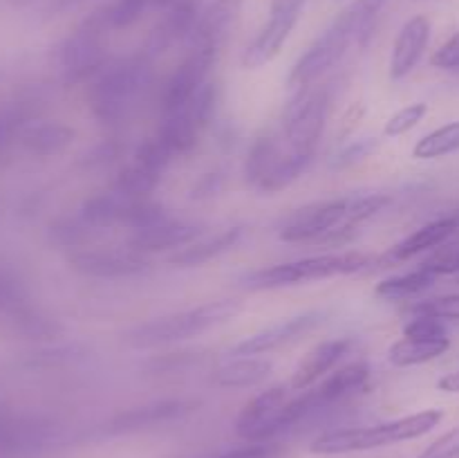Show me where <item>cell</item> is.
<instances>
[{"mask_svg": "<svg viewBox=\"0 0 459 458\" xmlns=\"http://www.w3.org/2000/svg\"><path fill=\"white\" fill-rule=\"evenodd\" d=\"M90 88V108L99 124L115 126L128 119L152 85V58L143 52L108 61Z\"/></svg>", "mask_w": 459, "mask_h": 458, "instance_id": "cell-1", "label": "cell"}, {"mask_svg": "<svg viewBox=\"0 0 459 458\" xmlns=\"http://www.w3.org/2000/svg\"><path fill=\"white\" fill-rule=\"evenodd\" d=\"M444 420V411L439 409H426V411L411 413V416L397 418V420L381 422L372 427H350V429H334L321 434L309 449L323 456H334V454H352L368 452V449L388 447V445L406 443V440L421 438L430 434L439 422Z\"/></svg>", "mask_w": 459, "mask_h": 458, "instance_id": "cell-2", "label": "cell"}, {"mask_svg": "<svg viewBox=\"0 0 459 458\" xmlns=\"http://www.w3.org/2000/svg\"><path fill=\"white\" fill-rule=\"evenodd\" d=\"M238 313H240L238 301H211V304L197 305V308L184 310V313L166 314V317H157L146 323H139V326L130 328L126 332L124 341L134 346V348H155V346L175 344V341H184L202 335V332L233 319Z\"/></svg>", "mask_w": 459, "mask_h": 458, "instance_id": "cell-3", "label": "cell"}, {"mask_svg": "<svg viewBox=\"0 0 459 458\" xmlns=\"http://www.w3.org/2000/svg\"><path fill=\"white\" fill-rule=\"evenodd\" d=\"M368 265H370V256L361 254V251L307 256V259L291 260V263L255 269L245 278V286L249 290H281V287H294L300 286V283L354 274L359 269L368 268Z\"/></svg>", "mask_w": 459, "mask_h": 458, "instance_id": "cell-4", "label": "cell"}, {"mask_svg": "<svg viewBox=\"0 0 459 458\" xmlns=\"http://www.w3.org/2000/svg\"><path fill=\"white\" fill-rule=\"evenodd\" d=\"M110 21H108V9L94 12L85 18L83 25L67 39L63 48V70L70 84L83 81L94 76L106 66L108 34H110Z\"/></svg>", "mask_w": 459, "mask_h": 458, "instance_id": "cell-5", "label": "cell"}, {"mask_svg": "<svg viewBox=\"0 0 459 458\" xmlns=\"http://www.w3.org/2000/svg\"><path fill=\"white\" fill-rule=\"evenodd\" d=\"M294 92L285 112V137L291 151L314 153L330 115V90L307 85Z\"/></svg>", "mask_w": 459, "mask_h": 458, "instance_id": "cell-6", "label": "cell"}, {"mask_svg": "<svg viewBox=\"0 0 459 458\" xmlns=\"http://www.w3.org/2000/svg\"><path fill=\"white\" fill-rule=\"evenodd\" d=\"M352 43V34L339 21H334L309 45L307 52L294 63V67L290 72V79H287V85L291 90L314 85L325 72H330L345 57V52H348V48Z\"/></svg>", "mask_w": 459, "mask_h": 458, "instance_id": "cell-7", "label": "cell"}, {"mask_svg": "<svg viewBox=\"0 0 459 458\" xmlns=\"http://www.w3.org/2000/svg\"><path fill=\"white\" fill-rule=\"evenodd\" d=\"M285 386H272L255 395L251 402L245 404L236 420V434L247 443H272L278 434L285 431V407H287Z\"/></svg>", "mask_w": 459, "mask_h": 458, "instance_id": "cell-8", "label": "cell"}, {"mask_svg": "<svg viewBox=\"0 0 459 458\" xmlns=\"http://www.w3.org/2000/svg\"><path fill=\"white\" fill-rule=\"evenodd\" d=\"M350 198L339 200H327L309 205L305 209L294 211L285 225L281 227V241L285 242H309L325 241L334 229L343 227L348 223Z\"/></svg>", "mask_w": 459, "mask_h": 458, "instance_id": "cell-9", "label": "cell"}, {"mask_svg": "<svg viewBox=\"0 0 459 458\" xmlns=\"http://www.w3.org/2000/svg\"><path fill=\"white\" fill-rule=\"evenodd\" d=\"M215 58H218V52H213V49H188V57L179 63L178 70L166 81V88L161 92V110L173 112L186 106L193 94L206 84V76H209Z\"/></svg>", "mask_w": 459, "mask_h": 458, "instance_id": "cell-10", "label": "cell"}, {"mask_svg": "<svg viewBox=\"0 0 459 458\" xmlns=\"http://www.w3.org/2000/svg\"><path fill=\"white\" fill-rule=\"evenodd\" d=\"M323 319H325V313H323V310H309V313L282 319V321L273 323V326L264 328V330L254 332L251 337H245L240 344L233 346V355L245 357V355L273 353V350L294 344L300 337L312 332L314 328L321 326Z\"/></svg>", "mask_w": 459, "mask_h": 458, "instance_id": "cell-11", "label": "cell"}, {"mask_svg": "<svg viewBox=\"0 0 459 458\" xmlns=\"http://www.w3.org/2000/svg\"><path fill=\"white\" fill-rule=\"evenodd\" d=\"M72 268L85 277L126 278L151 269V260L134 250H85L70 259Z\"/></svg>", "mask_w": 459, "mask_h": 458, "instance_id": "cell-12", "label": "cell"}, {"mask_svg": "<svg viewBox=\"0 0 459 458\" xmlns=\"http://www.w3.org/2000/svg\"><path fill=\"white\" fill-rule=\"evenodd\" d=\"M300 16V9H290L285 4H272L269 7V21L267 25L260 30V34L255 36L254 43L245 49L242 54V66L249 67V70H258V67L267 66L269 61L281 54L282 45L290 39L291 30L296 27Z\"/></svg>", "mask_w": 459, "mask_h": 458, "instance_id": "cell-13", "label": "cell"}, {"mask_svg": "<svg viewBox=\"0 0 459 458\" xmlns=\"http://www.w3.org/2000/svg\"><path fill=\"white\" fill-rule=\"evenodd\" d=\"M200 13L202 12L197 7V0H175L169 7V13L161 18L160 25H155V30L151 31L142 52L146 57L155 58L164 54L178 40H188L193 30H195Z\"/></svg>", "mask_w": 459, "mask_h": 458, "instance_id": "cell-14", "label": "cell"}, {"mask_svg": "<svg viewBox=\"0 0 459 458\" xmlns=\"http://www.w3.org/2000/svg\"><path fill=\"white\" fill-rule=\"evenodd\" d=\"M240 12L242 0H213L197 18L195 30L188 39V49L200 48L220 52L236 21L240 18Z\"/></svg>", "mask_w": 459, "mask_h": 458, "instance_id": "cell-15", "label": "cell"}, {"mask_svg": "<svg viewBox=\"0 0 459 458\" xmlns=\"http://www.w3.org/2000/svg\"><path fill=\"white\" fill-rule=\"evenodd\" d=\"M430 40V21L426 16H412L403 22L394 39L393 54H390V79L402 81L411 75L417 63L424 57Z\"/></svg>", "mask_w": 459, "mask_h": 458, "instance_id": "cell-16", "label": "cell"}, {"mask_svg": "<svg viewBox=\"0 0 459 458\" xmlns=\"http://www.w3.org/2000/svg\"><path fill=\"white\" fill-rule=\"evenodd\" d=\"M368 380H370V366L366 362H352L332 373L325 382L314 386L312 391H305V393L312 404V411L318 413L323 409H330L332 404H339L357 395L359 391L366 389Z\"/></svg>", "mask_w": 459, "mask_h": 458, "instance_id": "cell-17", "label": "cell"}, {"mask_svg": "<svg viewBox=\"0 0 459 458\" xmlns=\"http://www.w3.org/2000/svg\"><path fill=\"white\" fill-rule=\"evenodd\" d=\"M202 233V225L182 223V220H166V223L155 225V227L142 229L130 236L128 247L139 251V254H148V251H164L170 247H186L195 241Z\"/></svg>", "mask_w": 459, "mask_h": 458, "instance_id": "cell-18", "label": "cell"}, {"mask_svg": "<svg viewBox=\"0 0 459 458\" xmlns=\"http://www.w3.org/2000/svg\"><path fill=\"white\" fill-rule=\"evenodd\" d=\"M350 339H327L323 344L314 346L300 364L296 366L294 375H291V389L307 391L309 386L316 384L321 377H325L341 359L348 355Z\"/></svg>", "mask_w": 459, "mask_h": 458, "instance_id": "cell-19", "label": "cell"}, {"mask_svg": "<svg viewBox=\"0 0 459 458\" xmlns=\"http://www.w3.org/2000/svg\"><path fill=\"white\" fill-rule=\"evenodd\" d=\"M193 411V402L186 400H161V402L146 404V407H134L119 413L108 422V431L112 434H128V431L146 429V427L160 425V422L175 420L184 413Z\"/></svg>", "mask_w": 459, "mask_h": 458, "instance_id": "cell-20", "label": "cell"}, {"mask_svg": "<svg viewBox=\"0 0 459 458\" xmlns=\"http://www.w3.org/2000/svg\"><path fill=\"white\" fill-rule=\"evenodd\" d=\"M459 229V214L453 216H444V218L433 220V223L424 225L421 229H417L415 233L403 238L402 242L393 247L390 251V259L394 260H408L412 256H420L424 251L437 250L442 247L448 238H453Z\"/></svg>", "mask_w": 459, "mask_h": 458, "instance_id": "cell-21", "label": "cell"}, {"mask_svg": "<svg viewBox=\"0 0 459 458\" xmlns=\"http://www.w3.org/2000/svg\"><path fill=\"white\" fill-rule=\"evenodd\" d=\"M273 364L269 359H263L260 355H245V357H236L231 362L222 364L215 371L213 382L224 389H251L272 375Z\"/></svg>", "mask_w": 459, "mask_h": 458, "instance_id": "cell-22", "label": "cell"}, {"mask_svg": "<svg viewBox=\"0 0 459 458\" xmlns=\"http://www.w3.org/2000/svg\"><path fill=\"white\" fill-rule=\"evenodd\" d=\"M240 236H242V229L231 227L227 229V232L215 233L213 238L191 242V245L182 247L175 256H170V263L178 265V268H200V265L222 256L224 251L233 250L236 242L240 241Z\"/></svg>", "mask_w": 459, "mask_h": 458, "instance_id": "cell-23", "label": "cell"}, {"mask_svg": "<svg viewBox=\"0 0 459 458\" xmlns=\"http://www.w3.org/2000/svg\"><path fill=\"white\" fill-rule=\"evenodd\" d=\"M200 126L191 119L186 108H179V110L164 112V119H161L160 130H157V137L161 139L166 148L175 155H186L195 148L197 139H200Z\"/></svg>", "mask_w": 459, "mask_h": 458, "instance_id": "cell-24", "label": "cell"}, {"mask_svg": "<svg viewBox=\"0 0 459 458\" xmlns=\"http://www.w3.org/2000/svg\"><path fill=\"white\" fill-rule=\"evenodd\" d=\"M133 200H137V198L124 196V193L117 191V189L97 193V196H92L83 205L81 218H83L85 223L92 225L97 232L112 227V225H124L126 211H128Z\"/></svg>", "mask_w": 459, "mask_h": 458, "instance_id": "cell-25", "label": "cell"}, {"mask_svg": "<svg viewBox=\"0 0 459 458\" xmlns=\"http://www.w3.org/2000/svg\"><path fill=\"white\" fill-rule=\"evenodd\" d=\"M448 348H451L448 337H444V339H412V337H403V339L394 341L390 346L388 359L393 366L399 368L420 366V364L442 357Z\"/></svg>", "mask_w": 459, "mask_h": 458, "instance_id": "cell-26", "label": "cell"}, {"mask_svg": "<svg viewBox=\"0 0 459 458\" xmlns=\"http://www.w3.org/2000/svg\"><path fill=\"white\" fill-rule=\"evenodd\" d=\"M435 281H437V277L420 265V268L412 269V272L384 278V281L377 286L375 295L379 296V299H385V301H403V299H411V296H417V295H421V292L430 290V287L435 286Z\"/></svg>", "mask_w": 459, "mask_h": 458, "instance_id": "cell-27", "label": "cell"}, {"mask_svg": "<svg viewBox=\"0 0 459 458\" xmlns=\"http://www.w3.org/2000/svg\"><path fill=\"white\" fill-rule=\"evenodd\" d=\"M281 157H282V151L272 135H260V137H255V142L251 144L249 148V155H247V164H245L247 182L254 184V187H260V184L264 182V178L273 171V166L278 164Z\"/></svg>", "mask_w": 459, "mask_h": 458, "instance_id": "cell-28", "label": "cell"}, {"mask_svg": "<svg viewBox=\"0 0 459 458\" xmlns=\"http://www.w3.org/2000/svg\"><path fill=\"white\" fill-rule=\"evenodd\" d=\"M385 3L388 0H354L336 16V21L352 34L354 43H366Z\"/></svg>", "mask_w": 459, "mask_h": 458, "instance_id": "cell-29", "label": "cell"}, {"mask_svg": "<svg viewBox=\"0 0 459 458\" xmlns=\"http://www.w3.org/2000/svg\"><path fill=\"white\" fill-rule=\"evenodd\" d=\"M314 153H300V151H291L282 153V157L278 160V164L273 166L272 173L264 178V182L260 184V191L264 193H278L282 189H287L290 184H294L300 175L307 171V166L312 164Z\"/></svg>", "mask_w": 459, "mask_h": 458, "instance_id": "cell-30", "label": "cell"}, {"mask_svg": "<svg viewBox=\"0 0 459 458\" xmlns=\"http://www.w3.org/2000/svg\"><path fill=\"white\" fill-rule=\"evenodd\" d=\"M459 151V121L439 126L433 133L424 135L412 148V157L417 160H439Z\"/></svg>", "mask_w": 459, "mask_h": 458, "instance_id": "cell-31", "label": "cell"}, {"mask_svg": "<svg viewBox=\"0 0 459 458\" xmlns=\"http://www.w3.org/2000/svg\"><path fill=\"white\" fill-rule=\"evenodd\" d=\"M161 173L157 171L148 169V166L139 164V162H130L115 180V187L117 191H121L124 196L128 198H148V193L160 184Z\"/></svg>", "mask_w": 459, "mask_h": 458, "instance_id": "cell-32", "label": "cell"}, {"mask_svg": "<svg viewBox=\"0 0 459 458\" xmlns=\"http://www.w3.org/2000/svg\"><path fill=\"white\" fill-rule=\"evenodd\" d=\"M215 103H218V88H215V84L206 81L184 108L188 110L191 119L200 126V130H204L213 119Z\"/></svg>", "mask_w": 459, "mask_h": 458, "instance_id": "cell-33", "label": "cell"}, {"mask_svg": "<svg viewBox=\"0 0 459 458\" xmlns=\"http://www.w3.org/2000/svg\"><path fill=\"white\" fill-rule=\"evenodd\" d=\"M426 115H429V106H426V103H411V106L397 110L388 121H385L384 135L385 137H402V135L411 133L415 126H420V121H424Z\"/></svg>", "mask_w": 459, "mask_h": 458, "instance_id": "cell-34", "label": "cell"}, {"mask_svg": "<svg viewBox=\"0 0 459 458\" xmlns=\"http://www.w3.org/2000/svg\"><path fill=\"white\" fill-rule=\"evenodd\" d=\"M152 0H115L108 7V21H110L112 30H124V27L134 25L139 18L146 13Z\"/></svg>", "mask_w": 459, "mask_h": 458, "instance_id": "cell-35", "label": "cell"}, {"mask_svg": "<svg viewBox=\"0 0 459 458\" xmlns=\"http://www.w3.org/2000/svg\"><path fill=\"white\" fill-rule=\"evenodd\" d=\"M421 268L433 272L435 277H459V242L439 247L429 260L421 263Z\"/></svg>", "mask_w": 459, "mask_h": 458, "instance_id": "cell-36", "label": "cell"}, {"mask_svg": "<svg viewBox=\"0 0 459 458\" xmlns=\"http://www.w3.org/2000/svg\"><path fill=\"white\" fill-rule=\"evenodd\" d=\"M377 148H379V139L377 137L354 139V142H350L348 146H343L336 153L332 166H334V169H348V166H354L359 164V162L366 160V157H370Z\"/></svg>", "mask_w": 459, "mask_h": 458, "instance_id": "cell-37", "label": "cell"}, {"mask_svg": "<svg viewBox=\"0 0 459 458\" xmlns=\"http://www.w3.org/2000/svg\"><path fill=\"white\" fill-rule=\"evenodd\" d=\"M415 314H430V317L446 319V321H459V295H444L435 299H426L412 308Z\"/></svg>", "mask_w": 459, "mask_h": 458, "instance_id": "cell-38", "label": "cell"}, {"mask_svg": "<svg viewBox=\"0 0 459 458\" xmlns=\"http://www.w3.org/2000/svg\"><path fill=\"white\" fill-rule=\"evenodd\" d=\"M390 202L388 196L384 193H370V196L361 198H350V211H348V223L359 225L370 220L372 216L379 214L385 205Z\"/></svg>", "mask_w": 459, "mask_h": 458, "instance_id": "cell-39", "label": "cell"}, {"mask_svg": "<svg viewBox=\"0 0 459 458\" xmlns=\"http://www.w3.org/2000/svg\"><path fill=\"white\" fill-rule=\"evenodd\" d=\"M278 452H281V449L273 443H247L240 445V447L224 449V452L197 454V456L186 458H276Z\"/></svg>", "mask_w": 459, "mask_h": 458, "instance_id": "cell-40", "label": "cell"}, {"mask_svg": "<svg viewBox=\"0 0 459 458\" xmlns=\"http://www.w3.org/2000/svg\"><path fill=\"white\" fill-rule=\"evenodd\" d=\"M403 337H412V339H444V337H448V332L442 319L430 317V314H417L412 321L403 326Z\"/></svg>", "mask_w": 459, "mask_h": 458, "instance_id": "cell-41", "label": "cell"}, {"mask_svg": "<svg viewBox=\"0 0 459 458\" xmlns=\"http://www.w3.org/2000/svg\"><path fill=\"white\" fill-rule=\"evenodd\" d=\"M417 458H459V425L455 429L439 436L435 443H430Z\"/></svg>", "mask_w": 459, "mask_h": 458, "instance_id": "cell-42", "label": "cell"}, {"mask_svg": "<svg viewBox=\"0 0 459 458\" xmlns=\"http://www.w3.org/2000/svg\"><path fill=\"white\" fill-rule=\"evenodd\" d=\"M72 137H74V130L61 124L45 126L39 133V142L43 144L45 151H61V148H65L72 142Z\"/></svg>", "mask_w": 459, "mask_h": 458, "instance_id": "cell-43", "label": "cell"}, {"mask_svg": "<svg viewBox=\"0 0 459 458\" xmlns=\"http://www.w3.org/2000/svg\"><path fill=\"white\" fill-rule=\"evenodd\" d=\"M430 63L439 70H459V31L446 40L435 54L430 57Z\"/></svg>", "mask_w": 459, "mask_h": 458, "instance_id": "cell-44", "label": "cell"}, {"mask_svg": "<svg viewBox=\"0 0 459 458\" xmlns=\"http://www.w3.org/2000/svg\"><path fill=\"white\" fill-rule=\"evenodd\" d=\"M222 175L220 173H204L191 189L193 198H211L222 189Z\"/></svg>", "mask_w": 459, "mask_h": 458, "instance_id": "cell-45", "label": "cell"}, {"mask_svg": "<svg viewBox=\"0 0 459 458\" xmlns=\"http://www.w3.org/2000/svg\"><path fill=\"white\" fill-rule=\"evenodd\" d=\"M439 391H446V393H459V371L448 373L442 380L437 382Z\"/></svg>", "mask_w": 459, "mask_h": 458, "instance_id": "cell-46", "label": "cell"}, {"mask_svg": "<svg viewBox=\"0 0 459 458\" xmlns=\"http://www.w3.org/2000/svg\"><path fill=\"white\" fill-rule=\"evenodd\" d=\"M81 0H52V7L54 9H67V7H74L79 4Z\"/></svg>", "mask_w": 459, "mask_h": 458, "instance_id": "cell-47", "label": "cell"}, {"mask_svg": "<svg viewBox=\"0 0 459 458\" xmlns=\"http://www.w3.org/2000/svg\"><path fill=\"white\" fill-rule=\"evenodd\" d=\"M175 0H152V7H161V9H169Z\"/></svg>", "mask_w": 459, "mask_h": 458, "instance_id": "cell-48", "label": "cell"}]
</instances>
